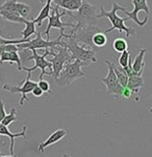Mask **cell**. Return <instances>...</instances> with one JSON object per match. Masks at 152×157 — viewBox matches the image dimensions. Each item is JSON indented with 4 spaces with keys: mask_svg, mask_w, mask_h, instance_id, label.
Returning a JSON list of instances; mask_svg holds the SVG:
<instances>
[{
    "mask_svg": "<svg viewBox=\"0 0 152 157\" xmlns=\"http://www.w3.org/2000/svg\"><path fill=\"white\" fill-rule=\"evenodd\" d=\"M144 86V79L140 75H132L128 77L127 87L132 92V95H138L141 89Z\"/></svg>",
    "mask_w": 152,
    "mask_h": 157,
    "instance_id": "ac0fdd59",
    "label": "cell"
},
{
    "mask_svg": "<svg viewBox=\"0 0 152 157\" xmlns=\"http://www.w3.org/2000/svg\"><path fill=\"white\" fill-rule=\"evenodd\" d=\"M38 86L43 90L44 93H50L51 94V90H50V84L49 82L44 80V79H40L39 82H38Z\"/></svg>",
    "mask_w": 152,
    "mask_h": 157,
    "instance_id": "f1b7e54d",
    "label": "cell"
},
{
    "mask_svg": "<svg viewBox=\"0 0 152 157\" xmlns=\"http://www.w3.org/2000/svg\"><path fill=\"white\" fill-rule=\"evenodd\" d=\"M1 157H17V156H16L15 154H14V155H12V154H10V155H4V156H1Z\"/></svg>",
    "mask_w": 152,
    "mask_h": 157,
    "instance_id": "1f68e13d",
    "label": "cell"
},
{
    "mask_svg": "<svg viewBox=\"0 0 152 157\" xmlns=\"http://www.w3.org/2000/svg\"><path fill=\"white\" fill-rule=\"evenodd\" d=\"M33 52V55L28 56L26 58V60H34V63L36 65L33 66V68H25L22 67V70L26 71V72H33L37 69H41V74H40L39 80L40 79H43L44 75H49L52 76V63L50 60L46 59V56L50 54V49H45V53L43 55H40L37 53V50H31Z\"/></svg>",
    "mask_w": 152,
    "mask_h": 157,
    "instance_id": "52a82bcc",
    "label": "cell"
},
{
    "mask_svg": "<svg viewBox=\"0 0 152 157\" xmlns=\"http://www.w3.org/2000/svg\"><path fill=\"white\" fill-rule=\"evenodd\" d=\"M17 12L22 18L27 19L29 15H30V6L25 3H22V2L17 1Z\"/></svg>",
    "mask_w": 152,
    "mask_h": 157,
    "instance_id": "484cf974",
    "label": "cell"
},
{
    "mask_svg": "<svg viewBox=\"0 0 152 157\" xmlns=\"http://www.w3.org/2000/svg\"><path fill=\"white\" fill-rule=\"evenodd\" d=\"M5 116H6V111H5L4 108V103L2 102V100H0V123L4 119Z\"/></svg>",
    "mask_w": 152,
    "mask_h": 157,
    "instance_id": "f546056e",
    "label": "cell"
},
{
    "mask_svg": "<svg viewBox=\"0 0 152 157\" xmlns=\"http://www.w3.org/2000/svg\"><path fill=\"white\" fill-rule=\"evenodd\" d=\"M0 17L5 21H9L12 23H25L27 19H24L18 13L9 12V10H0Z\"/></svg>",
    "mask_w": 152,
    "mask_h": 157,
    "instance_id": "d6986e66",
    "label": "cell"
},
{
    "mask_svg": "<svg viewBox=\"0 0 152 157\" xmlns=\"http://www.w3.org/2000/svg\"><path fill=\"white\" fill-rule=\"evenodd\" d=\"M51 3H52V0H47V1L45 2L43 9L39 13L38 17H37L36 19H33V22L36 23V25L41 26L42 22H43L45 19H48V17H49V15H50V10H51Z\"/></svg>",
    "mask_w": 152,
    "mask_h": 157,
    "instance_id": "ffe728a7",
    "label": "cell"
},
{
    "mask_svg": "<svg viewBox=\"0 0 152 157\" xmlns=\"http://www.w3.org/2000/svg\"><path fill=\"white\" fill-rule=\"evenodd\" d=\"M114 70H115V73H116V76L118 78V81L119 83L121 84L122 86L125 87L127 86V81H128V76L124 73V71L122 70V68L120 66H116L114 63Z\"/></svg>",
    "mask_w": 152,
    "mask_h": 157,
    "instance_id": "603a6c76",
    "label": "cell"
},
{
    "mask_svg": "<svg viewBox=\"0 0 152 157\" xmlns=\"http://www.w3.org/2000/svg\"><path fill=\"white\" fill-rule=\"evenodd\" d=\"M64 38L67 39V41H65V45L71 53L72 60L78 59V60H81V62H84L88 63L97 62L95 50L87 48L84 45L80 46L69 33L68 34L65 33Z\"/></svg>",
    "mask_w": 152,
    "mask_h": 157,
    "instance_id": "3957f363",
    "label": "cell"
},
{
    "mask_svg": "<svg viewBox=\"0 0 152 157\" xmlns=\"http://www.w3.org/2000/svg\"><path fill=\"white\" fill-rule=\"evenodd\" d=\"M58 9H60V7H58L57 5L51 6L50 15H49V17H48V21H49V22H48L46 30H45V34H46V36H47V40H50V30H51L52 28L60 29V36H62V38H64V36H65V31H64L65 30V27L73 28L74 26H75V24H73V23H65L62 21V18L64 16H66V15L71 16L72 13L68 12V10H64L63 12H60Z\"/></svg>",
    "mask_w": 152,
    "mask_h": 157,
    "instance_id": "5b68a950",
    "label": "cell"
},
{
    "mask_svg": "<svg viewBox=\"0 0 152 157\" xmlns=\"http://www.w3.org/2000/svg\"><path fill=\"white\" fill-rule=\"evenodd\" d=\"M93 44L94 46L97 48L98 50H101L102 48H104V46L107 43V38H106V33H102V31H98L93 36Z\"/></svg>",
    "mask_w": 152,
    "mask_h": 157,
    "instance_id": "44dd1931",
    "label": "cell"
},
{
    "mask_svg": "<svg viewBox=\"0 0 152 157\" xmlns=\"http://www.w3.org/2000/svg\"><path fill=\"white\" fill-rule=\"evenodd\" d=\"M25 28L23 29V31L21 33V34H22L23 39L25 40H28L29 38H30L33 34H34L37 33L36 30V23L33 22V20H26L25 21Z\"/></svg>",
    "mask_w": 152,
    "mask_h": 157,
    "instance_id": "7402d4cb",
    "label": "cell"
},
{
    "mask_svg": "<svg viewBox=\"0 0 152 157\" xmlns=\"http://www.w3.org/2000/svg\"><path fill=\"white\" fill-rule=\"evenodd\" d=\"M17 109L15 107H13L12 109L9 113H6V116L4 117V119L1 121V124L2 125H5V126H10L12 123H14L18 120V117H17Z\"/></svg>",
    "mask_w": 152,
    "mask_h": 157,
    "instance_id": "cb8c5ba5",
    "label": "cell"
},
{
    "mask_svg": "<svg viewBox=\"0 0 152 157\" xmlns=\"http://www.w3.org/2000/svg\"><path fill=\"white\" fill-rule=\"evenodd\" d=\"M84 0H52V2L58 7L68 10V12H76L81 6Z\"/></svg>",
    "mask_w": 152,
    "mask_h": 157,
    "instance_id": "9a60e30c",
    "label": "cell"
},
{
    "mask_svg": "<svg viewBox=\"0 0 152 157\" xmlns=\"http://www.w3.org/2000/svg\"><path fill=\"white\" fill-rule=\"evenodd\" d=\"M131 2L133 4V10H131V12H128L126 7H122L121 10L124 13V14H126L128 20L129 19L132 20L138 26L143 27V26H145L146 24L148 23L149 19H148V17H146L143 21H141L138 18V13H140V12H145L147 15L150 14V9H149L147 0H131Z\"/></svg>",
    "mask_w": 152,
    "mask_h": 157,
    "instance_id": "7c38bea8",
    "label": "cell"
},
{
    "mask_svg": "<svg viewBox=\"0 0 152 157\" xmlns=\"http://www.w3.org/2000/svg\"><path fill=\"white\" fill-rule=\"evenodd\" d=\"M105 63L107 66V75L101 79V82L105 84L106 93L108 95H113L116 97V99L122 100V93H123L124 87L119 83L118 78H117L114 70V63L108 62V60H106Z\"/></svg>",
    "mask_w": 152,
    "mask_h": 157,
    "instance_id": "30bf717a",
    "label": "cell"
},
{
    "mask_svg": "<svg viewBox=\"0 0 152 157\" xmlns=\"http://www.w3.org/2000/svg\"><path fill=\"white\" fill-rule=\"evenodd\" d=\"M1 10H9V12H17V0H4V2L0 5Z\"/></svg>",
    "mask_w": 152,
    "mask_h": 157,
    "instance_id": "4316f807",
    "label": "cell"
},
{
    "mask_svg": "<svg viewBox=\"0 0 152 157\" xmlns=\"http://www.w3.org/2000/svg\"><path fill=\"white\" fill-rule=\"evenodd\" d=\"M76 12V15H71V17L76 21V24L73 27V29H77L79 27H82V26L97 25L98 14L96 13V7L93 4H91L88 0L82 1L81 6Z\"/></svg>",
    "mask_w": 152,
    "mask_h": 157,
    "instance_id": "277c9868",
    "label": "cell"
},
{
    "mask_svg": "<svg viewBox=\"0 0 152 157\" xmlns=\"http://www.w3.org/2000/svg\"><path fill=\"white\" fill-rule=\"evenodd\" d=\"M63 40V39H62ZM58 49L57 52H54L53 50H50V54L52 56V59L50 60L52 63V76L53 79H57L60 73L62 72L64 66L66 65L67 63L72 62V56L71 53L68 50V48L66 47L65 45V41L63 40V43L60 46H57Z\"/></svg>",
    "mask_w": 152,
    "mask_h": 157,
    "instance_id": "8992f818",
    "label": "cell"
},
{
    "mask_svg": "<svg viewBox=\"0 0 152 157\" xmlns=\"http://www.w3.org/2000/svg\"><path fill=\"white\" fill-rule=\"evenodd\" d=\"M98 31H101L99 28L96 26H93V25H89V26H82V27H79L77 29H73L70 31V36L73 38L77 43H82L86 47L90 48V49H93L95 51H99L97 49L94 44H93V36L98 33Z\"/></svg>",
    "mask_w": 152,
    "mask_h": 157,
    "instance_id": "9c48e42d",
    "label": "cell"
},
{
    "mask_svg": "<svg viewBox=\"0 0 152 157\" xmlns=\"http://www.w3.org/2000/svg\"><path fill=\"white\" fill-rule=\"evenodd\" d=\"M122 7L123 6H120L117 3H114L113 6H111V10L109 12H106V10L103 9V6H100V13L97 15V18H108L109 21L111 23V27L106 29L104 30V33H111L114 30H118L120 33H125L126 36H135V29L134 28H131V27H128V26L125 25V21L128 20V18H121L119 17L117 12L118 10H121Z\"/></svg>",
    "mask_w": 152,
    "mask_h": 157,
    "instance_id": "6da1fadb",
    "label": "cell"
},
{
    "mask_svg": "<svg viewBox=\"0 0 152 157\" xmlns=\"http://www.w3.org/2000/svg\"><path fill=\"white\" fill-rule=\"evenodd\" d=\"M46 1H47V0H40V2H42V3H45Z\"/></svg>",
    "mask_w": 152,
    "mask_h": 157,
    "instance_id": "836d02e7",
    "label": "cell"
},
{
    "mask_svg": "<svg viewBox=\"0 0 152 157\" xmlns=\"http://www.w3.org/2000/svg\"><path fill=\"white\" fill-rule=\"evenodd\" d=\"M30 76H31V73L30 72H27V77H26L25 80H23V83L21 86H12V84H4V86H2V90H3V92H10V93H12V94H16V93L21 94V98L19 101L20 106H23L25 101H29L27 94L33 92V90L38 86L37 82L31 80Z\"/></svg>",
    "mask_w": 152,
    "mask_h": 157,
    "instance_id": "8fae6325",
    "label": "cell"
},
{
    "mask_svg": "<svg viewBox=\"0 0 152 157\" xmlns=\"http://www.w3.org/2000/svg\"><path fill=\"white\" fill-rule=\"evenodd\" d=\"M2 156V154H1V151H0V157H1Z\"/></svg>",
    "mask_w": 152,
    "mask_h": 157,
    "instance_id": "d590c367",
    "label": "cell"
},
{
    "mask_svg": "<svg viewBox=\"0 0 152 157\" xmlns=\"http://www.w3.org/2000/svg\"><path fill=\"white\" fill-rule=\"evenodd\" d=\"M31 94H33L34 97H42V96H43V94H44V92L43 90H42L41 89H40V87L37 86L36 87H34V89L33 90V92H31Z\"/></svg>",
    "mask_w": 152,
    "mask_h": 157,
    "instance_id": "4dcf8cb0",
    "label": "cell"
},
{
    "mask_svg": "<svg viewBox=\"0 0 152 157\" xmlns=\"http://www.w3.org/2000/svg\"><path fill=\"white\" fill-rule=\"evenodd\" d=\"M66 135H67V131L65 129H62V128L55 129L54 131L46 138V140H44L43 143L40 144L38 150L40 152H44L45 149L47 147H49V146H51V145H54V144H57V142L62 140Z\"/></svg>",
    "mask_w": 152,
    "mask_h": 157,
    "instance_id": "5bb4252c",
    "label": "cell"
},
{
    "mask_svg": "<svg viewBox=\"0 0 152 157\" xmlns=\"http://www.w3.org/2000/svg\"><path fill=\"white\" fill-rule=\"evenodd\" d=\"M26 131H27V127L24 126L22 130L20 132H17V133H12L9 129V126H5V125H2L0 123V135H3V136H9L10 140V152L12 155H14V149H15V138L17 137H23L25 140H27V136H26Z\"/></svg>",
    "mask_w": 152,
    "mask_h": 157,
    "instance_id": "4fadbf2b",
    "label": "cell"
},
{
    "mask_svg": "<svg viewBox=\"0 0 152 157\" xmlns=\"http://www.w3.org/2000/svg\"><path fill=\"white\" fill-rule=\"evenodd\" d=\"M113 47L117 52L121 53V52H123L125 50L128 49V44H127V42L125 41L123 38H117L114 41Z\"/></svg>",
    "mask_w": 152,
    "mask_h": 157,
    "instance_id": "d4e9b609",
    "label": "cell"
},
{
    "mask_svg": "<svg viewBox=\"0 0 152 157\" xmlns=\"http://www.w3.org/2000/svg\"><path fill=\"white\" fill-rule=\"evenodd\" d=\"M129 60H130V52L128 50H125V51L121 52V55L119 56V59H118L120 67L121 68L127 67L129 63Z\"/></svg>",
    "mask_w": 152,
    "mask_h": 157,
    "instance_id": "83f0119b",
    "label": "cell"
},
{
    "mask_svg": "<svg viewBox=\"0 0 152 157\" xmlns=\"http://www.w3.org/2000/svg\"><path fill=\"white\" fill-rule=\"evenodd\" d=\"M149 113H150L152 114V106H151L150 108H149Z\"/></svg>",
    "mask_w": 152,
    "mask_h": 157,
    "instance_id": "e575fe53",
    "label": "cell"
},
{
    "mask_svg": "<svg viewBox=\"0 0 152 157\" xmlns=\"http://www.w3.org/2000/svg\"><path fill=\"white\" fill-rule=\"evenodd\" d=\"M90 63L81 62V60L78 59L67 63L54 82L58 86H70L72 82L78 80L79 78H82V77H86V74L81 69L84 67H88Z\"/></svg>",
    "mask_w": 152,
    "mask_h": 157,
    "instance_id": "7a4b0ae2",
    "label": "cell"
},
{
    "mask_svg": "<svg viewBox=\"0 0 152 157\" xmlns=\"http://www.w3.org/2000/svg\"><path fill=\"white\" fill-rule=\"evenodd\" d=\"M37 36L33 40H29L28 42L25 43L17 44L19 47L20 51H24V50H37V49H53L57 46H60L63 43V39L60 36H58L54 41H50V40H44L42 38V33L38 31L36 33Z\"/></svg>",
    "mask_w": 152,
    "mask_h": 157,
    "instance_id": "ba28073f",
    "label": "cell"
},
{
    "mask_svg": "<svg viewBox=\"0 0 152 157\" xmlns=\"http://www.w3.org/2000/svg\"><path fill=\"white\" fill-rule=\"evenodd\" d=\"M145 53H146V49L145 48H142L138 52V54L135 56L133 63H131L132 66V70L137 75L142 76L144 73V68H145Z\"/></svg>",
    "mask_w": 152,
    "mask_h": 157,
    "instance_id": "2e32d148",
    "label": "cell"
},
{
    "mask_svg": "<svg viewBox=\"0 0 152 157\" xmlns=\"http://www.w3.org/2000/svg\"><path fill=\"white\" fill-rule=\"evenodd\" d=\"M63 157H72L71 155H69V154H67V153H65V154H64V156Z\"/></svg>",
    "mask_w": 152,
    "mask_h": 157,
    "instance_id": "d6a6232c",
    "label": "cell"
},
{
    "mask_svg": "<svg viewBox=\"0 0 152 157\" xmlns=\"http://www.w3.org/2000/svg\"><path fill=\"white\" fill-rule=\"evenodd\" d=\"M5 62L9 63H17L18 70H22V62H21L20 55L18 54V51H10V52H3L0 55V65H2Z\"/></svg>",
    "mask_w": 152,
    "mask_h": 157,
    "instance_id": "e0dca14e",
    "label": "cell"
}]
</instances>
